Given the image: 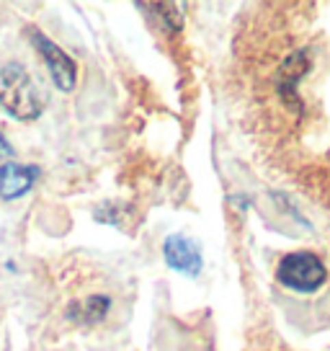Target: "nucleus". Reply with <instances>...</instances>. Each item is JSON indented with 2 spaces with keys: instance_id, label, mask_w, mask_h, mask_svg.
<instances>
[{
  "instance_id": "f257e3e1",
  "label": "nucleus",
  "mask_w": 330,
  "mask_h": 351,
  "mask_svg": "<svg viewBox=\"0 0 330 351\" xmlns=\"http://www.w3.org/2000/svg\"><path fill=\"white\" fill-rule=\"evenodd\" d=\"M47 96L21 62L0 67V109L18 121H34L42 117Z\"/></svg>"
},
{
  "instance_id": "f03ea898",
  "label": "nucleus",
  "mask_w": 330,
  "mask_h": 351,
  "mask_svg": "<svg viewBox=\"0 0 330 351\" xmlns=\"http://www.w3.org/2000/svg\"><path fill=\"white\" fill-rule=\"evenodd\" d=\"M325 266L320 261L315 253L309 251H297L289 253L279 261V269H276V279L286 287V289H294V292H315L325 285Z\"/></svg>"
},
{
  "instance_id": "7ed1b4c3",
  "label": "nucleus",
  "mask_w": 330,
  "mask_h": 351,
  "mask_svg": "<svg viewBox=\"0 0 330 351\" xmlns=\"http://www.w3.org/2000/svg\"><path fill=\"white\" fill-rule=\"evenodd\" d=\"M29 39H31L34 49L42 55L45 65L49 67V75L55 80V86L60 88V90L70 93V90L75 88V80H77L75 60L67 55L62 47H57L47 34L39 32V29H29Z\"/></svg>"
},
{
  "instance_id": "20e7f679",
  "label": "nucleus",
  "mask_w": 330,
  "mask_h": 351,
  "mask_svg": "<svg viewBox=\"0 0 330 351\" xmlns=\"http://www.w3.org/2000/svg\"><path fill=\"white\" fill-rule=\"evenodd\" d=\"M42 178V168L31 163H3L0 165V199L3 202H13L29 194L36 181Z\"/></svg>"
},
{
  "instance_id": "39448f33",
  "label": "nucleus",
  "mask_w": 330,
  "mask_h": 351,
  "mask_svg": "<svg viewBox=\"0 0 330 351\" xmlns=\"http://www.w3.org/2000/svg\"><path fill=\"white\" fill-rule=\"evenodd\" d=\"M163 256L170 269L188 276H196L201 271V263H204L199 245L191 238H183V235H170L163 245Z\"/></svg>"
},
{
  "instance_id": "423d86ee",
  "label": "nucleus",
  "mask_w": 330,
  "mask_h": 351,
  "mask_svg": "<svg viewBox=\"0 0 330 351\" xmlns=\"http://www.w3.org/2000/svg\"><path fill=\"white\" fill-rule=\"evenodd\" d=\"M109 297H90L86 302H75L67 307V318L77 320V323H99L109 313Z\"/></svg>"
},
{
  "instance_id": "0eeeda50",
  "label": "nucleus",
  "mask_w": 330,
  "mask_h": 351,
  "mask_svg": "<svg viewBox=\"0 0 330 351\" xmlns=\"http://www.w3.org/2000/svg\"><path fill=\"white\" fill-rule=\"evenodd\" d=\"M305 70H307V52H297L294 57H289L284 62V67L279 70V88H281V96L284 99L294 96V83L302 77Z\"/></svg>"
},
{
  "instance_id": "6e6552de",
  "label": "nucleus",
  "mask_w": 330,
  "mask_h": 351,
  "mask_svg": "<svg viewBox=\"0 0 330 351\" xmlns=\"http://www.w3.org/2000/svg\"><path fill=\"white\" fill-rule=\"evenodd\" d=\"M16 155V150H13V145L5 140V134L0 132V165L3 163H11V158Z\"/></svg>"
}]
</instances>
